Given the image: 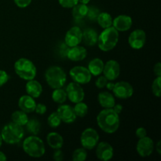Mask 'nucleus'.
Listing matches in <instances>:
<instances>
[{"label":"nucleus","instance_id":"nucleus-1","mask_svg":"<svg viewBox=\"0 0 161 161\" xmlns=\"http://www.w3.org/2000/svg\"><path fill=\"white\" fill-rule=\"evenodd\" d=\"M119 114L113 108L102 110L97 116V125L107 134L115 133L119 129Z\"/></svg>","mask_w":161,"mask_h":161},{"label":"nucleus","instance_id":"nucleus-2","mask_svg":"<svg viewBox=\"0 0 161 161\" xmlns=\"http://www.w3.org/2000/svg\"><path fill=\"white\" fill-rule=\"evenodd\" d=\"M119 41V31L113 26L105 28L98 36V47L104 52L113 50Z\"/></svg>","mask_w":161,"mask_h":161},{"label":"nucleus","instance_id":"nucleus-3","mask_svg":"<svg viewBox=\"0 0 161 161\" xmlns=\"http://www.w3.org/2000/svg\"><path fill=\"white\" fill-rule=\"evenodd\" d=\"M24 132L23 127L15 123H9L3 127L1 131L3 141L9 145H14L19 143L23 139Z\"/></svg>","mask_w":161,"mask_h":161},{"label":"nucleus","instance_id":"nucleus-4","mask_svg":"<svg viewBox=\"0 0 161 161\" xmlns=\"http://www.w3.org/2000/svg\"><path fill=\"white\" fill-rule=\"evenodd\" d=\"M23 149L29 157L39 158L45 154V145L41 138L36 135H31L23 142Z\"/></svg>","mask_w":161,"mask_h":161},{"label":"nucleus","instance_id":"nucleus-5","mask_svg":"<svg viewBox=\"0 0 161 161\" xmlns=\"http://www.w3.org/2000/svg\"><path fill=\"white\" fill-rule=\"evenodd\" d=\"M14 71L20 78L27 81L35 79L37 73V69L34 63L25 58H20L14 63Z\"/></svg>","mask_w":161,"mask_h":161},{"label":"nucleus","instance_id":"nucleus-6","mask_svg":"<svg viewBox=\"0 0 161 161\" xmlns=\"http://www.w3.org/2000/svg\"><path fill=\"white\" fill-rule=\"evenodd\" d=\"M45 79L49 86L53 89L61 88L67 80L66 73L59 66H51L45 72Z\"/></svg>","mask_w":161,"mask_h":161},{"label":"nucleus","instance_id":"nucleus-7","mask_svg":"<svg viewBox=\"0 0 161 161\" xmlns=\"http://www.w3.org/2000/svg\"><path fill=\"white\" fill-rule=\"evenodd\" d=\"M99 141V135L93 128H86L82 133L80 142L84 149L91 150L96 147Z\"/></svg>","mask_w":161,"mask_h":161},{"label":"nucleus","instance_id":"nucleus-8","mask_svg":"<svg viewBox=\"0 0 161 161\" xmlns=\"http://www.w3.org/2000/svg\"><path fill=\"white\" fill-rule=\"evenodd\" d=\"M69 75L74 82L79 84H86L91 80V74L83 66H75L69 71Z\"/></svg>","mask_w":161,"mask_h":161},{"label":"nucleus","instance_id":"nucleus-9","mask_svg":"<svg viewBox=\"0 0 161 161\" xmlns=\"http://www.w3.org/2000/svg\"><path fill=\"white\" fill-rule=\"evenodd\" d=\"M66 94L67 97L72 103H78V102H83L85 97V93L83 87L80 84L72 82L69 83L66 88Z\"/></svg>","mask_w":161,"mask_h":161},{"label":"nucleus","instance_id":"nucleus-10","mask_svg":"<svg viewBox=\"0 0 161 161\" xmlns=\"http://www.w3.org/2000/svg\"><path fill=\"white\" fill-rule=\"evenodd\" d=\"M112 91L116 97L120 99L129 98L134 94L133 86L130 83L125 81L117 82L115 83Z\"/></svg>","mask_w":161,"mask_h":161},{"label":"nucleus","instance_id":"nucleus-11","mask_svg":"<svg viewBox=\"0 0 161 161\" xmlns=\"http://www.w3.org/2000/svg\"><path fill=\"white\" fill-rule=\"evenodd\" d=\"M138 153L142 157H149L154 150V142L152 138L146 136L139 138L136 146Z\"/></svg>","mask_w":161,"mask_h":161},{"label":"nucleus","instance_id":"nucleus-12","mask_svg":"<svg viewBox=\"0 0 161 161\" xmlns=\"http://www.w3.org/2000/svg\"><path fill=\"white\" fill-rule=\"evenodd\" d=\"M146 41V34L143 30L136 29L130 33L128 43L134 50H140L144 47Z\"/></svg>","mask_w":161,"mask_h":161},{"label":"nucleus","instance_id":"nucleus-13","mask_svg":"<svg viewBox=\"0 0 161 161\" xmlns=\"http://www.w3.org/2000/svg\"><path fill=\"white\" fill-rule=\"evenodd\" d=\"M83 31L79 27L74 26L67 31L64 37V43L69 47L80 45L82 42Z\"/></svg>","mask_w":161,"mask_h":161},{"label":"nucleus","instance_id":"nucleus-14","mask_svg":"<svg viewBox=\"0 0 161 161\" xmlns=\"http://www.w3.org/2000/svg\"><path fill=\"white\" fill-rule=\"evenodd\" d=\"M104 75L109 81H113L119 77L120 73L119 64L115 60H109L104 64L103 72Z\"/></svg>","mask_w":161,"mask_h":161},{"label":"nucleus","instance_id":"nucleus-15","mask_svg":"<svg viewBox=\"0 0 161 161\" xmlns=\"http://www.w3.org/2000/svg\"><path fill=\"white\" fill-rule=\"evenodd\" d=\"M96 147V156L99 160L102 161H108L113 158L114 155L113 148L109 143L106 142H102L97 143Z\"/></svg>","mask_w":161,"mask_h":161},{"label":"nucleus","instance_id":"nucleus-16","mask_svg":"<svg viewBox=\"0 0 161 161\" xmlns=\"http://www.w3.org/2000/svg\"><path fill=\"white\" fill-rule=\"evenodd\" d=\"M57 113L59 115L61 121L66 123V124H71L73 123L76 119V115H75L74 108L69 105H61L58 108Z\"/></svg>","mask_w":161,"mask_h":161},{"label":"nucleus","instance_id":"nucleus-17","mask_svg":"<svg viewBox=\"0 0 161 161\" xmlns=\"http://www.w3.org/2000/svg\"><path fill=\"white\" fill-rule=\"evenodd\" d=\"M112 26L118 31H128L132 26V19L128 15H119L113 20Z\"/></svg>","mask_w":161,"mask_h":161},{"label":"nucleus","instance_id":"nucleus-18","mask_svg":"<svg viewBox=\"0 0 161 161\" xmlns=\"http://www.w3.org/2000/svg\"><path fill=\"white\" fill-rule=\"evenodd\" d=\"M87 55L86 48L81 46H75L68 49L66 57L72 61H80L85 59Z\"/></svg>","mask_w":161,"mask_h":161},{"label":"nucleus","instance_id":"nucleus-19","mask_svg":"<svg viewBox=\"0 0 161 161\" xmlns=\"http://www.w3.org/2000/svg\"><path fill=\"white\" fill-rule=\"evenodd\" d=\"M18 105L20 110L26 113H32L35 111L36 102L32 97L28 95H23L19 98Z\"/></svg>","mask_w":161,"mask_h":161},{"label":"nucleus","instance_id":"nucleus-20","mask_svg":"<svg viewBox=\"0 0 161 161\" xmlns=\"http://www.w3.org/2000/svg\"><path fill=\"white\" fill-rule=\"evenodd\" d=\"M25 90H26L27 94L32 97L33 98H37V97H40L42 92V85L39 83V82L35 80L34 79L28 80V83H26Z\"/></svg>","mask_w":161,"mask_h":161},{"label":"nucleus","instance_id":"nucleus-21","mask_svg":"<svg viewBox=\"0 0 161 161\" xmlns=\"http://www.w3.org/2000/svg\"><path fill=\"white\" fill-rule=\"evenodd\" d=\"M97 100L101 106L105 108H113L116 104L114 96L108 91H102L99 93L97 96Z\"/></svg>","mask_w":161,"mask_h":161},{"label":"nucleus","instance_id":"nucleus-22","mask_svg":"<svg viewBox=\"0 0 161 161\" xmlns=\"http://www.w3.org/2000/svg\"><path fill=\"white\" fill-rule=\"evenodd\" d=\"M98 39V35L95 30L92 28H86L83 31L82 41L88 47H93L97 44Z\"/></svg>","mask_w":161,"mask_h":161},{"label":"nucleus","instance_id":"nucleus-23","mask_svg":"<svg viewBox=\"0 0 161 161\" xmlns=\"http://www.w3.org/2000/svg\"><path fill=\"white\" fill-rule=\"evenodd\" d=\"M47 141L49 146L53 149H61L64 145V139L60 134L57 132H50L47 135Z\"/></svg>","mask_w":161,"mask_h":161},{"label":"nucleus","instance_id":"nucleus-24","mask_svg":"<svg viewBox=\"0 0 161 161\" xmlns=\"http://www.w3.org/2000/svg\"><path fill=\"white\" fill-rule=\"evenodd\" d=\"M104 62L100 58H94L91 60L88 64V70L91 72V75L97 76L101 75L103 72L104 69Z\"/></svg>","mask_w":161,"mask_h":161},{"label":"nucleus","instance_id":"nucleus-25","mask_svg":"<svg viewBox=\"0 0 161 161\" xmlns=\"http://www.w3.org/2000/svg\"><path fill=\"white\" fill-rule=\"evenodd\" d=\"M11 119H12L13 122L21 126V127L26 125L28 119H29L27 113L23 112L22 110H18V111L14 112L12 116H11Z\"/></svg>","mask_w":161,"mask_h":161},{"label":"nucleus","instance_id":"nucleus-26","mask_svg":"<svg viewBox=\"0 0 161 161\" xmlns=\"http://www.w3.org/2000/svg\"><path fill=\"white\" fill-rule=\"evenodd\" d=\"M88 11V6L86 4H83V3H77L75 6L72 7V14L74 18L75 19H82L85 17L87 14Z\"/></svg>","mask_w":161,"mask_h":161},{"label":"nucleus","instance_id":"nucleus-27","mask_svg":"<svg viewBox=\"0 0 161 161\" xmlns=\"http://www.w3.org/2000/svg\"><path fill=\"white\" fill-rule=\"evenodd\" d=\"M97 21L98 25L104 29L109 28L113 25V18L108 13H100L97 18Z\"/></svg>","mask_w":161,"mask_h":161},{"label":"nucleus","instance_id":"nucleus-28","mask_svg":"<svg viewBox=\"0 0 161 161\" xmlns=\"http://www.w3.org/2000/svg\"><path fill=\"white\" fill-rule=\"evenodd\" d=\"M26 129L28 132H29L32 135H37L40 131L41 124L39 121L36 119H28L26 124Z\"/></svg>","mask_w":161,"mask_h":161},{"label":"nucleus","instance_id":"nucleus-29","mask_svg":"<svg viewBox=\"0 0 161 161\" xmlns=\"http://www.w3.org/2000/svg\"><path fill=\"white\" fill-rule=\"evenodd\" d=\"M54 91L52 93V99L53 102L58 104H63L65 102L67 99V94L64 90L61 88H58V89H53Z\"/></svg>","mask_w":161,"mask_h":161},{"label":"nucleus","instance_id":"nucleus-30","mask_svg":"<svg viewBox=\"0 0 161 161\" xmlns=\"http://www.w3.org/2000/svg\"><path fill=\"white\" fill-rule=\"evenodd\" d=\"M74 111H75L76 116L79 117H84L88 113V106L86 104L83 103V102L75 103V107H74Z\"/></svg>","mask_w":161,"mask_h":161},{"label":"nucleus","instance_id":"nucleus-31","mask_svg":"<svg viewBox=\"0 0 161 161\" xmlns=\"http://www.w3.org/2000/svg\"><path fill=\"white\" fill-rule=\"evenodd\" d=\"M47 123H48L49 126L52 128H56V127H59L61 125V119L60 118L59 115L57 113H52L49 116L48 119H47Z\"/></svg>","mask_w":161,"mask_h":161},{"label":"nucleus","instance_id":"nucleus-32","mask_svg":"<svg viewBox=\"0 0 161 161\" xmlns=\"http://www.w3.org/2000/svg\"><path fill=\"white\" fill-rule=\"evenodd\" d=\"M87 157V152L84 148L76 149L72 153V160L74 161H83Z\"/></svg>","mask_w":161,"mask_h":161},{"label":"nucleus","instance_id":"nucleus-33","mask_svg":"<svg viewBox=\"0 0 161 161\" xmlns=\"http://www.w3.org/2000/svg\"><path fill=\"white\" fill-rule=\"evenodd\" d=\"M160 83H161V76H157V78L154 80V81L153 82V84H152L153 94L157 97H160V93H161Z\"/></svg>","mask_w":161,"mask_h":161},{"label":"nucleus","instance_id":"nucleus-34","mask_svg":"<svg viewBox=\"0 0 161 161\" xmlns=\"http://www.w3.org/2000/svg\"><path fill=\"white\" fill-rule=\"evenodd\" d=\"M100 13L101 12L99 9L96 7V6H88V11L86 16H87V17L91 20H96Z\"/></svg>","mask_w":161,"mask_h":161},{"label":"nucleus","instance_id":"nucleus-35","mask_svg":"<svg viewBox=\"0 0 161 161\" xmlns=\"http://www.w3.org/2000/svg\"><path fill=\"white\" fill-rule=\"evenodd\" d=\"M58 3L64 8H72L79 3V0H58Z\"/></svg>","mask_w":161,"mask_h":161},{"label":"nucleus","instance_id":"nucleus-36","mask_svg":"<svg viewBox=\"0 0 161 161\" xmlns=\"http://www.w3.org/2000/svg\"><path fill=\"white\" fill-rule=\"evenodd\" d=\"M108 82V80H107L106 77H105V75H103V76L98 77V78L96 80L95 85L97 88H99V89H102V88H104L105 86H106Z\"/></svg>","mask_w":161,"mask_h":161},{"label":"nucleus","instance_id":"nucleus-37","mask_svg":"<svg viewBox=\"0 0 161 161\" xmlns=\"http://www.w3.org/2000/svg\"><path fill=\"white\" fill-rule=\"evenodd\" d=\"M9 80V75L6 71L0 70V87L6 84Z\"/></svg>","mask_w":161,"mask_h":161},{"label":"nucleus","instance_id":"nucleus-38","mask_svg":"<svg viewBox=\"0 0 161 161\" xmlns=\"http://www.w3.org/2000/svg\"><path fill=\"white\" fill-rule=\"evenodd\" d=\"M47 106H46L44 104L42 103H39V104H36V108H35V111H36V113L39 115H43L45 114L46 112H47Z\"/></svg>","mask_w":161,"mask_h":161},{"label":"nucleus","instance_id":"nucleus-39","mask_svg":"<svg viewBox=\"0 0 161 161\" xmlns=\"http://www.w3.org/2000/svg\"><path fill=\"white\" fill-rule=\"evenodd\" d=\"M14 3L20 8H25L29 6L31 0H14Z\"/></svg>","mask_w":161,"mask_h":161},{"label":"nucleus","instance_id":"nucleus-40","mask_svg":"<svg viewBox=\"0 0 161 161\" xmlns=\"http://www.w3.org/2000/svg\"><path fill=\"white\" fill-rule=\"evenodd\" d=\"M55 152L53 153V158L56 161H61L64 159V154H63V152L61 150V149H55Z\"/></svg>","mask_w":161,"mask_h":161},{"label":"nucleus","instance_id":"nucleus-41","mask_svg":"<svg viewBox=\"0 0 161 161\" xmlns=\"http://www.w3.org/2000/svg\"><path fill=\"white\" fill-rule=\"evenodd\" d=\"M135 134H136V136L138 137V138H144V137H146V135H147V131H146V128L141 127H138V128L137 129Z\"/></svg>","mask_w":161,"mask_h":161},{"label":"nucleus","instance_id":"nucleus-42","mask_svg":"<svg viewBox=\"0 0 161 161\" xmlns=\"http://www.w3.org/2000/svg\"><path fill=\"white\" fill-rule=\"evenodd\" d=\"M154 74H155L157 76H161V64L160 62L157 63L154 66L153 69Z\"/></svg>","mask_w":161,"mask_h":161},{"label":"nucleus","instance_id":"nucleus-43","mask_svg":"<svg viewBox=\"0 0 161 161\" xmlns=\"http://www.w3.org/2000/svg\"><path fill=\"white\" fill-rule=\"evenodd\" d=\"M113 109L114 110L117 114H119V113H121V112H122L123 110V105H119V104H117V105L115 104L114 106L113 107Z\"/></svg>","mask_w":161,"mask_h":161},{"label":"nucleus","instance_id":"nucleus-44","mask_svg":"<svg viewBox=\"0 0 161 161\" xmlns=\"http://www.w3.org/2000/svg\"><path fill=\"white\" fill-rule=\"evenodd\" d=\"M6 160H7V157L6 154L0 151V161H6Z\"/></svg>","mask_w":161,"mask_h":161},{"label":"nucleus","instance_id":"nucleus-45","mask_svg":"<svg viewBox=\"0 0 161 161\" xmlns=\"http://www.w3.org/2000/svg\"><path fill=\"white\" fill-rule=\"evenodd\" d=\"M160 144H161V142H160V141H159L158 142H157V146H156V149H157V153H158V154H161V148H160Z\"/></svg>","mask_w":161,"mask_h":161},{"label":"nucleus","instance_id":"nucleus-46","mask_svg":"<svg viewBox=\"0 0 161 161\" xmlns=\"http://www.w3.org/2000/svg\"><path fill=\"white\" fill-rule=\"evenodd\" d=\"M114 84L115 83H111V82H109V83H107V84H106V87L108 88V90H110V91H112V90H113V86H114Z\"/></svg>","mask_w":161,"mask_h":161},{"label":"nucleus","instance_id":"nucleus-47","mask_svg":"<svg viewBox=\"0 0 161 161\" xmlns=\"http://www.w3.org/2000/svg\"><path fill=\"white\" fill-rule=\"evenodd\" d=\"M90 1L91 0H79V2H80V3H83V4H88V3H90Z\"/></svg>","mask_w":161,"mask_h":161},{"label":"nucleus","instance_id":"nucleus-48","mask_svg":"<svg viewBox=\"0 0 161 161\" xmlns=\"http://www.w3.org/2000/svg\"><path fill=\"white\" fill-rule=\"evenodd\" d=\"M2 144H3V138H2L1 133H0V147L2 146Z\"/></svg>","mask_w":161,"mask_h":161}]
</instances>
